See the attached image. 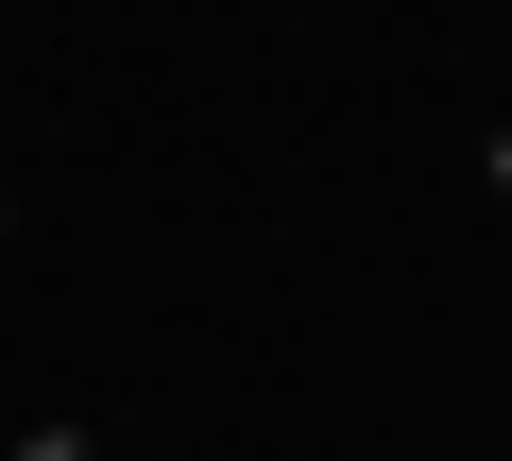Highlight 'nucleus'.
I'll return each instance as SVG.
<instances>
[{"label":"nucleus","instance_id":"nucleus-1","mask_svg":"<svg viewBox=\"0 0 512 461\" xmlns=\"http://www.w3.org/2000/svg\"><path fill=\"white\" fill-rule=\"evenodd\" d=\"M18 461H103V427H86V410H35V427H18Z\"/></svg>","mask_w":512,"mask_h":461},{"label":"nucleus","instance_id":"nucleus-2","mask_svg":"<svg viewBox=\"0 0 512 461\" xmlns=\"http://www.w3.org/2000/svg\"><path fill=\"white\" fill-rule=\"evenodd\" d=\"M478 188H495V205H512V120H495V137H478Z\"/></svg>","mask_w":512,"mask_h":461},{"label":"nucleus","instance_id":"nucleus-3","mask_svg":"<svg viewBox=\"0 0 512 461\" xmlns=\"http://www.w3.org/2000/svg\"><path fill=\"white\" fill-rule=\"evenodd\" d=\"M0 240H18V188H0Z\"/></svg>","mask_w":512,"mask_h":461}]
</instances>
